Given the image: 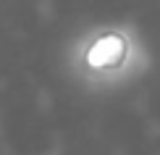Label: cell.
Masks as SVG:
<instances>
[{
    "label": "cell",
    "instance_id": "1",
    "mask_svg": "<svg viewBox=\"0 0 160 155\" xmlns=\"http://www.w3.org/2000/svg\"><path fill=\"white\" fill-rule=\"evenodd\" d=\"M131 55V45L121 32L108 29V32H100L95 34L89 45L84 48V66L95 74H116L118 69H123L126 60Z\"/></svg>",
    "mask_w": 160,
    "mask_h": 155
}]
</instances>
